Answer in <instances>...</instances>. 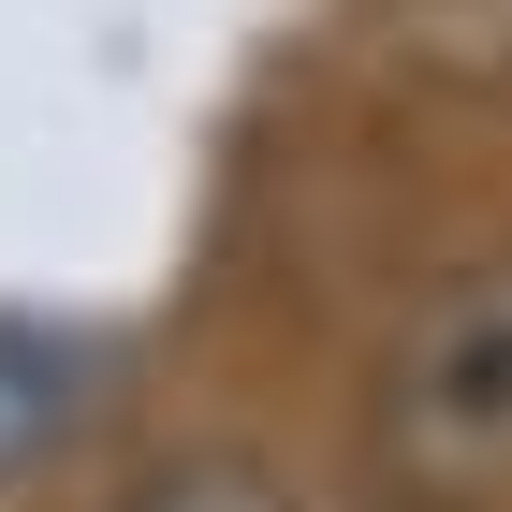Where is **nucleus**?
I'll return each mask as SVG.
<instances>
[{"label":"nucleus","instance_id":"1","mask_svg":"<svg viewBox=\"0 0 512 512\" xmlns=\"http://www.w3.org/2000/svg\"><path fill=\"white\" fill-rule=\"evenodd\" d=\"M366 425L410 498H512V249L425 278L395 308Z\"/></svg>","mask_w":512,"mask_h":512},{"label":"nucleus","instance_id":"2","mask_svg":"<svg viewBox=\"0 0 512 512\" xmlns=\"http://www.w3.org/2000/svg\"><path fill=\"white\" fill-rule=\"evenodd\" d=\"M74 381H88V352L59 322H0V469H30L44 439L74 425Z\"/></svg>","mask_w":512,"mask_h":512},{"label":"nucleus","instance_id":"3","mask_svg":"<svg viewBox=\"0 0 512 512\" xmlns=\"http://www.w3.org/2000/svg\"><path fill=\"white\" fill-rule=\"evenodd\" d=\"M118 512H293V483H278L264 454H161Z\"/></svg>","mask_w":512,"mask_h":512}]
</instances>
